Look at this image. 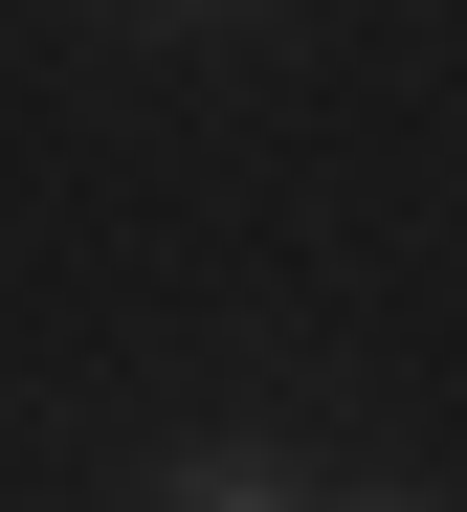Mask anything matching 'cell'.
Here are the masks:
<instances>
[{
    "mask_svg": "<svg viewBox=\"0 0 467 512\" xmlns=\"http://www.w3.org/2000/svg\"><path fill=\"white\" fill-rule=\"evenodd\" d=\"M156 512H312V468H290V446H178Z\"/></svg>",
    "mask_w": 467,
    "mask_h": 512,
    "instance_id": "1",
    "label": "cell"
},
{
    "mask_svg": "<svg viewBox=\"0 0 467 512\" xmlns=\"http://www.w3.org/2000/svg\"><path fill=\"white\" fill-rule=\"evenodd\" d=\"M312 512H401V490H312Z\"/></svg>",
    "mask_w": 467,
    "mask_h": 512,
    "instance_id": "2",
    "label": "cell"
}]
</instances>
